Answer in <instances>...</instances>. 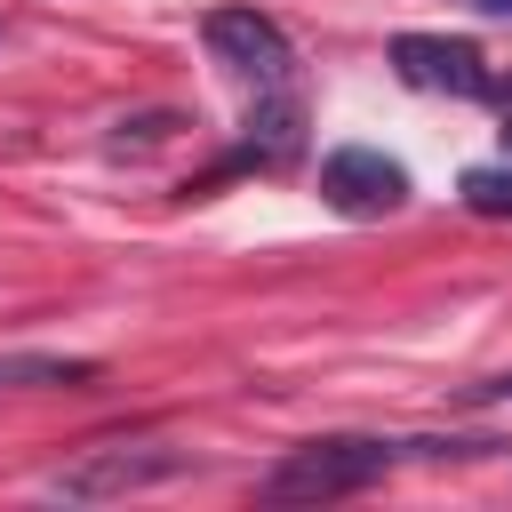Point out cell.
Segmentation results:
<instances>
[{"label": "cell", "mask_w": 512, "mask_h": 512, "mask_svg": "<svg viewBox=\"0 0 512 512\" xmlns=\"http://www.w3.org/2000/svg\"><path fill=\"white\" fill-rule=\"evenodd\" d=\"M392 72L408 88H432V96H488V56L472 40H448V32H400Z\"/></svg>", "instance_id": "5"}, {"label": "cell", "mask_w": 512, "mask_h": 512, "mask_svg": "<svg viewBox=\"0 0 512 512\" xmlns=\"http://www.w3.org/2000/svg\"><path fill=\"white\" fill-rule=\"evenodd\" d=\"M296 144H304V104L288 88H264V104L248 112V144L232 152V168H280Z\"/></svg>", "instance_id": "6"}, {"label": "cell", "mask_w": 512, "mask_h": 512, "mask_svg": "<svg viewBox=\"0 0 512 512\" xmlns=\"http://www.w3.org/2000/svg\"><path fill=\"white\" fill-rule=\"evenodd\" d=\"M192 456L184 448H88V456H72V464H56L40 488L56 496V504H104V496H136V488H160V480H176Z\"/></svg>", "instance_id": "2"}, {"label": "cell", "mask_w": 512, "mask_h": 512, "mask_svg": "<svg viewBox=\"0 0 512 512\" xmlns=\"http://www.w3.org/2000/svg\"><path fill=\"white\" fill-rule=\"evenodd\" d=\"M504 160H512V112H504Z\"/></svg>", "instance_id": "13"}, {"label": "cell", "mask_w": 512, "mask_h": 512, "mask_svg": "<svg viewBox=\"0 0 512 512\" xmlns=\"http://www.w3.org/2000/svg\"><path fill=\"white\" fill-rule=\"evenodd\" d=\"M464 400H472V408H488V400H512V368H496V376L464 384Z\"/></svg>", "instance_id": "10"}, {"label": "cell", "mask_w": 512, "mask_h": 512, "mask_svg": "<svg viewBox=\"0 0 512 512\" xmlns=\"http://www.w3.org/2000/svg\"><path fill=\"white\" fill-rule=\"evenodd\" d=\"M400 464V440H368V432H328V440H304L288 448L256 488L272 504H336V496H360L376 488L384 472Z\"/></svg>", "instance_id": "1"}, {"label": "cell", "mask_w": 512, "mask_h": 512, "mask_svg": "<svg viewBox=\"0 0 512 512\" xmlns=\"http://www.w3.org/2000/svg\"><path fill=\"white\" fill-rule=\"evenodd\" d=\"M208 56L224 64V72H240V80H256V88H288V72H296V48H288V32L264 16V8H208Z\"/></svg>", "instance_id": "4"}, {"label": "cell", "mask_w": 512, "mask_h": 512, "mask_svg": "<svg viewBox=\"0 0 512 512\" xmlns=\"http://www.w3.org/2000/svg\"><path fill=\"white\" fill-rule=\"evenodd\" d=\"M464 208H472V216H512V160L464 168Z\"/></svg>", "instance_id": "8"}, {"label": "cell", "mask_w": 512, "mask_h": 512, "mask_svg": "<svg viewBox=\"0 0 512 512\" xmlns=\"http://www.w3.org/2000/svg\"><path fill=\"white\" fill-rule=\"evenodd\" d=\"M104 368L96 360H72V352H0V392H72V384H96Z\"/></svg>", "instance_id": "7"}, {"label": "cell", "mask_w": 512, "mask_h": 512, "mask_svg": "<svg viewBox=\"0 0 512 512\" xmlns=\"http://www.w3.org/2000/svg\"><path fill=\"white\" fill-rule=\"evenodd\" d=\"M472 8H488V16H512V0H472Z\"/></svg>", "instance_id": "12"}, {"label": "cell", "mask_w": 512, "mask_h": 512, "mask_svg": "<svg viewBox=\"0 0 512 512\" xmlns=\"http://www.w3.org/2000/svg\"><path fill=\"white\" fill-rule=\"evenodd\" d=\"M168 128H176V112H136V120H120V152L128 144H160Z\"/></svg>", "instance_id": "9"}, {"label": "cell", "mask_w": 512, "mask_h": 512, "mask_svg": "<svg viewBox=\"0 0 512 512\" xmlns=\"http://www.w3.org/2000/svg\"><path fill=\"white\" fill-rule=\"evenodd\" d=\"M320 200L336 216H352V224L392 216V208H408V168L392 152H376V144H336L320 160Z\"/></svg>", "instance_id": "3"}, {"label": "cell", "mask_w": 512, "mask_h": 512, "mask_svg": "<svg viewBox=\"0 0 512 512\" xmlns=\"http://www.w3.org/2000/svg\"><path fill=\"white\" fill-rule=\"evenodd\" d=\"M488 96H496V112H512V80H488Z\"/></svg>", "instance_id": "11"}]
</instances>
